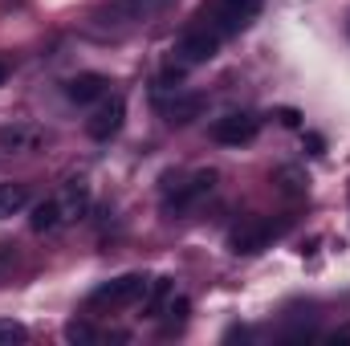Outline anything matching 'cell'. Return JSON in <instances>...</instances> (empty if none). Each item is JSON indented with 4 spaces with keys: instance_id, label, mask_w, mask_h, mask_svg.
<instances>
[{
    "instance_id": "1",
    "label": "cell",
    "mask_w": 350,
    "mask_h": 346,
    "mask_svg": "<svg viewBox=\"0 0 350 346\" xmlns=\"http://www.w3.org/2000/svg\"><path fill=\"white\" fill-rule=\"evenodd\" d=\"M86 208H90V187L82 179H70L66 187H57L53 196H45V200L33 208L29 224H33V232H57V228L74 224Z\"/></svg>"
},
{
    "instance_id": "2",
    "label": "cell",
    "mask_w": 350,
    "mask_h": 346,
    "mask_svg": "<svg viewBox=\"0 0 350 346\" xmlns=\"http://www.w3.org/2000/svg\"><path fill=\"white\" fill-rule=\"evenodd\" d=\"M220 45H224V37L200 16L191 29H183V37L175 41V62H179V70H196V66H208L216 53H220Z\"/></svg>"
},
{
    "instance_id": "3",
    "label": "cell",
    "mask_w": 350,
    "mask_h": 346,
    "mask_svg": "<svg viewBox=\"0 0 350 346\" xmlns=\"http://www.w3.org/2000/svg\"><path fill=\"white\" fill-rule=\"evenodd\" d=\"M151 293V281L143 273H126V277H114L106 285H98L90 293V310H122V306H139L147 302Z\"/></svg>"
},
{
    "instance_id": "4",
    "label": "cell",
    "mask_w": 350,
    "mask_h": 346,
    "mask_svg": "<svg viewBox=\"0 0 350 346\" xmlns=\"http://www.w3.org/2000/svg\"><path fill=\"white\" fill-rule=\"evenodd\" d=\"M172 0H110L106 8L94 12V21L102 29H131V25H147L151 16H159Z\"/></svg>"
},
{
    "instance_id": "5",
    "label": "cell",
    "mask_w": 350,
    "mask_h": 346,
    "mask_svg": "<svg viewBox=\"0 0 350 346\" xmlns=\"http://www.w3.org/2000/svg\"><path fill=\"white\" fill-rule=\"evenodd\" d=\"M261 4L265 0H212V4L204 8V21H208L220 37H232V33H241V29H249V25L257 21Z\"/></svg>"
},
{
    "instance_id": "6",
    "label": "cell",
    "mask_w": 350,
    "mask_h": 346,
    "mask_svg": "<svg viewBox=\"0 0 350 346\" xmlns=\"http://www.w3.org/2000/svg\"><path fill=\"white\" fill-rule=\"evenodd\" d=\"M212 187H216V172H191L183 183H175L172 191H167L163 212H167V216H183V212H191L200 200L212 196Z\"/></svg>"
},
{
    "instance_id": "7",
    "label": "cell",
    "mask_w": 350,
    "mask_h": 346,
    "mask_svg": "<svg viewBox=\"0 0 350 346\" xmlns=\"http://www.w3.org/2000/svg\"><path fill=\"white\" fill-rule=\"evenodd\" d=\"M257 131H261L257 114H224V118L212 122V139L220 147H245V143L257 139Z\"/></svg>"
},
{
    "instance_id": "8",
    "label": "cell",
    "mask_w": 350,
    "mask_h": 346,
    "mask_svg": "<svg viewBox=\"0 0 350 346\" xmlns=\"http://www.w3.org/2000/svg\"><path fill=\"white\" fill-rule=\"evenodd\" d=\"M122 118H126V106H122V98H118V94H106V98L98 102V110H94V118L86 122L90 139H98V143H106L110 135H118V127H122Z\"/></svg>"
},
{
    "instance_id": "9",
    "label": "cell",
    "mask_w": 350,
    "mask_h": 346,
    "mask_svg": "<svg viewBox=\"0 0 350 346\" xmlns=\"http://www.w3.org/2000/svg\"><path fill=\"white\" fill-rule=\"evenodd\" d=\"M273 224L269 220H249V224H241V228H232V237H228V249L232 253H261L265 245L273 241Z\"/></svg>"
},
{
    "instance_id": "10",
    "label": "cell",
    "mask_w": 350,
    "mask_h": 346,
    "mask_svg": "<svg viewBox=\"0 0 350 346\" xmlns=\"http://www.w3.org/2000/svg\"><path fill=\"white\" fill-rule=\"evenodd\" d=\"M106 78L102 74H78V78H70L66 82V98L70 102H78V106H90V102H102L106 98Z\"/></svg>"
},
{
    "instance_id": "11",
    "label": "cell",
    "mask_w": 350,
    "mask_h": 346,
    "mask_svg": "<svg viewBox=\"0 0 350 346\" xmlns=\"http://www.w3.org/2000/svg\"><path fill=\"white\" fill-rule=\"evenodd\" d=\"M25 204H29V187L25 183H0V220L16 216Z\"/></svg>"
},
{
    "instance_id": "12",
    "label": "cell",
    "mask_w": 350,
    "mask_h": 346,
    "mask_svg": "<svg viewBox=\"0 0 350 346\" xmlns=\"http://www.w3.org/2000/svg\"><path fill=\"white\" fill-rule=\"evenodd\" d=\"M200 106H204V98H200V94H183V98H175L172 106H167V122H172V127L191 122V118L200 114Z\"/></svg>"
},
{
    "instance_id": "13",
    "label": "cell",
    "mask_w": 350,
    "mask_h": 346,
    "mask_svg": "<svg viewBox=\"0 0 350 346\" xmlns=\"http://www.w3.org/2000/svg\"><path fill=\"white\" fill-rule=\"evenodd\" d=\"M33 143H37L33 131H0V147H4V151H8V147H12V151H25V147H33Z\"/></svg>"
},
{
    "instance_id": "14",
    "label": "cell",
    "mask_w": 350,
    "mask_h": 346,
    "mask_svg": "<svg viewBox=\"0 0 350 346\" xmlns=\"http://www.w3.org/2000/svg\"><path fill=\"white\" fill-rule=\"evenodd\" d=\"M12 343H25V326L12 322V318H0V346H12Z\"/></svg>"
},
{
    "instance_id": "15",
    "label": "cell",
    "mask_w": 350,
    "mask_h": 346,
    "mask_svg": "<svg viewBox=\"0 0 350 346\" xmlns=\"http://www.w3.org/2000/svg\"><path fill=\"white\" fill-rule=\"evenodd\" d=\"M0 86H4V62H0Z\"/></svg>"
}]
</instances>
